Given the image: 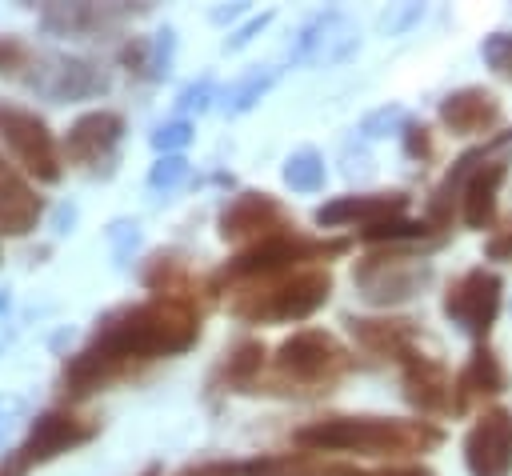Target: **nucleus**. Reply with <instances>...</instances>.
Instances as JSON below:
<instances>
[{
	"label": "nucleus",
	"instance_id": "2",
	"mask_svg": "<svg viewBox=\"0 0 512 476\" xmlns=\"http://www.w3.org/2000/svg\"><path fill=\"white\" fill-rule=\"evenodd\" d=\"M304 452H356V456H416L444 440L428 420H384V416H328L304 424L296 436Z\"/></svg>",
	"mask_w": 512,
	"mask_h": 476
},
{
	"label": "nucleus",
	"instance_id": "21",
	"mask_svg": "<svg viewBox=\"0 0 512 476\" xmlns=\"http://www.w3.org/2000/svg\"><path fill=\"white\" fill-rule=\"evenodd\" d=\"M284 180H288L292 192H316V188L324 184V160H320L312 148H300V152L288 156Z\"/></svg>",
	"mask_w": 512,
	"mask_h": 476
},
{
	"label": "nucleus",
	"instance_id": "8",
	"mask_svg": "<svg viewBox=\"0 0 512 476\" xmlns=\"http://www.w3.org/2000/svg\"><path fill=\"white\" fill-rule=\"evenodd\" d=\"M432 268L412 260V256H368L356 264L352 280L360 284V296L368 304H396L408 300L412 292H420L428 284Z\"/></svg>",
	"mask_w": 512,
	"mask_h": 476
},
{
	"label": "nucleus",
	"instance_id": "31",
	"mask_svg": "<svg viewBox=\"0 0 512 476\" xmlns=\"http://www.w3.org/2000/svg\"><path fill=\"white\" fill-rule=\"evenodd\" d=\"M364 476H432L420 464H384V468H364Z\"/></svg>",
	"mask_w": 512,
	"mask_h": 476
},
{
	"label": "nucleus",
	"instance_id": "29",
	"mask_svg": "<svg viewBox=\"0 0 512 476\" xmlns=\"http://www.w3.org/2000/svg\"><path fill=\"white\" fill-rule=\"evenodd\" d=\"M484 252H488V260H512V224L500 228L496 236H488Z\"/></svg>",
	"mask_w": 512,
	"mask_h": 476
},
{
	"label": "nucleus",
	"instance_id": "20",
	"mask_svg": "<svg viewBox=\"0 0 512 476\" xmlns=\"http://www.w3.org/2000/svg\"><path fill=\"white\" fill-rule=\"evenodd\" d=\"M352 336L380 356H392L396 364L416 352V324L412 320H348Z\"/></svg>",
	"mask_w": 512,
	"mask_h": 476
},
{
	"label": "nucleus",
	"instance_id": "16",
	"mask_svg": "<svg viewBox=\"0 0 512 476\" xmlns=\"http://www.w3.org/2000/svg\"><path fill=\"white\" fill-rule=\"evenodd\" d=\"M32 84L52 100H84V96L104 92L108 76L92 60H52L40 76H32Z\"/></svg>",
	"mask_w": 512,
	"mask_h": 476
},
{
	"label": "nucleus",
	"instance_id": "18",
	"mask_svg": "<svg viewBox=\"0 0 512 476\" xmlns=\"http://www.w3.org/2000/svg\"><path fill=\"white\" fill-rule=\"evenodd\" d=\"M504 388H508V372H504L500 356H496L492 348H476V352L468 356V364L460 368V376H456L452 408L464 412L468 404H476V400H484V396H496V392H504Z\"/></svg>",
	"mask_w": 512,
	"mask_h": 476
},
{
	"label": "nucleus",
	"instance_id": "28",
	"mask_svg": "<svg viewBox=\"0 0 512 476\" xmlns=\"http://www.w3.org/2000/svg\"><path fill=\"white\" fill-rule=\"evenodd\" d=\"M28 60V48H24V40H16V36H0V72H12V68H20Z\"/></svg>",
	"mask_w": 512,
	"mask_h": 476
},
{
	"label": "nucleus",
	"instance_id": "34",
	"mask_svg": "<svg viewBox=\"0 0 512 476\" xmlns=\"http://www.w3.org/2000/svg\"><path fill=\"white\" fill-rule=\"evenodd\" d=\"M204 96H208V80H204L200 88H188V92L180 96V108H204Z\"/></svg>",
	"mask_w": 512,
	"mask_h": 476
},
{
	"label": "nucleus",
	"instance_id": "4",
	"mask_svg": "<svg viewBox=\"0 0 512 476\" xmlns=\"http://www.w3.org/2000/svg\"><path fill=\"white\" fill-rule=\"evenodd\" d=\"M348 364H352V356L324 328H300L276 348L280 376H292V384H300V388H328L348 372Z\"/></svg>",
	"mask_w": 512,
	"mask_h": 476
},
{
	"label": "nucleus",
	"instance_id": "11",
	"mask_svg": "<svg viewBox=\"0 0 512 476\" xmlns=\"http://www.w3.org/2000/svg\"><path fill=\"white\" fill-rule=\"evenodd\" d=\"M92 436H96L92 420H80L72 412H44L32 424V432L20 444V452L28 456V464H40V460H52V456H60V452H68V448H76V444H84Z\"/></svg>",
	"mask_w": 512,
	"mask_h": 476
},
{
	"label": "nucleus",
	"instance_id": "24",
	"mask_svg": "<svg viewBox=\"0 0 512 476\" xmlns=\"http://www.w3.org/2000/svg\"><path fill=\"white\" fill-rule=\"evenodd\" d=\"M272 84H276V68L252 72L248 80H240V84L232 88V96H228V108H232V112H244V108H248V104H256V100H260V96H264Z\"/></svg>",
	"mask_w": 512,
	"mask_h": 476
},
{
	"label": "nucleus",
	"instance_id": "22",
	"mask_svg": "<svg viewBox=\"0 0 512 476\" xmlns=\"http://www.w3.org/2000/svg\"><path fill=\"white\" fill-rule=\"evenodd\" d=\"M360 236H364L368 244H384V240H420V236H428V224H424V220H400V216H392V220H384V224L364 228Z\"/></svg>",
	"mask_w": 512,
	"mask_h": 476
},
{
	"label": "nucleus",
	"instance_id": "12",
	"mask_svg": "<svg viewBox=\"0 0 512 476\" xmlns=\"http://www.w3.org/2000/svg\"><path fill=\"white\" fill-rule=\"evenodd\" d=\"M400 372H404V396L420 408V412H448L452 408V376L440 360L424 356V352H412L400 360Z\"/></svg>",
	"mask_w": 512,
	"mask_h": 476
},
{
	"label": "nucleus",
	"instance_id": "32",
	"mask_svg": "<svg viewBox=\"0 0 512 476\" xmlns=\"http://www.w3.org/2000/svg\"><path fill=\"white\" fill-rule=\"evenodd\" d=\"M180 476H240V464H224V460H216V464L188 468V472H180Z\"/></svg>",
	"mask_w": 512,
	"mask_h": 476
},
{
	"label": "nucleus",
	"instance_id": "27",
	"mask_svg": "<svg viewBox=\"0 0 512 476\" xmlns=\"http://www.w3.org/2000/svg\"><path fill=\"white\" fill-rule=\"evenodd\" d=\"M484 60L500 72V76H512V36H492L484 44Z\"/></svg>",
	"mask_w": 512,
	"mask_h": 476
},
{
	"label": "nucleus",
	"instance_id": "33",
	"mask_svg": "<svg viewBox=\"0 0 512 476\" xmlns=\"http://www.w3.org/2000/svg\"><path fill=\"white\" fill-rule=\"evenodd\" d=\"M264 24H268V12H264V16H256V20H248V24H244V28H240V32L228 40V48H240V44H248V40H252V32H260Z\"/></svg>",
	"mask_w": 512,
	"mask_h": 476
},
{
	"label": "nucleus",
	"instance_id": "19",
	"mask_svg": "<svg viewBox=\"0 0 512 476\" xmlns=\"http://www.w3.org/2000/svg\"><path fill=\"white\" fill-rule=\"evenodd\" d=\"M504 176H508V164H504V160L476 164V168L464 176L460 204H464V224H468V228H488V224H492V216H496V196H500Z\"/></svg>",
	"mask_w": 512,
	"mask_h": 476
},
{
	"label": "nucleus",
	"instance_id": "17",
	"mask_svg": "<svg viewBox=\"0 0 512 476\" xmlns=\"http://www.w3.org/2000/svg\"><path fill=\"white\" fill-rule=\"evenodd\" d=\"M40 220V196L28 188V180L0 156V232L24 236Z\"/></svg>",
	"mask_w": 512,
	"mask_h": 476
},
{
	"label": "nucleus",
	"instance_id": "10",
	"mask_svg": "<svg viewBox=\"0 0 512 476\" xmlns=\"http://www.w3.org/2000/svg\"><path fill=\"white\" fill-rule=\"evenodd\" d=\"M280 232H292L280 200H272L268 192H240L224 212H220V236L232 240V244H260L268 236H280Z\"/></svg>",
	"mask_w": 512,
	"mask_h": 476
},
{
	"label": "nucleus",
	"instance_id": "7",
	"mask_svg": "<svg viewBox=\"0 0 512 476\" xmlns=\"http://www.w3.org/2000/svg\"><path fill=\"white\" fill-rule=\"evenodd\" d=\"M500 292H504V284H500L496 272L472 268L456 284H448V292H444V316L456 328H464L468 336H488V328H492V320L500 312Z\"/></svg>",
	"mask_w": 512,
	"mask_h": 476
},
{
	"label": "nucleus",
	"instance_id": "23",
	"mask_svg": "<svg viewBox=\"0 0 512 476\" xmlns=\"http://www.w3.org/2000/svg\"><path fill=\"white\" fill-rule=\"evenodd\" d=\"M260 360H264V348H260L256 340H240V344L232 348L228 364H224V376H228L232 384H244L252 372H260Z\"/></svg>",
	"mask_w": 512,
	"mask_h": 476
},
{
	"label": "nucleus",
	"instance_id": "13",
	"mask_svg": "<svg viewBox=\"0 0 512 476\" xmlns=\"http://www.w3.org/2000/svg\"><path fill=\"white\" fill-rule=\"evenodd\" d=\"M440 120L452 136H484L500 124V100L484 88H460V92L444 96Z\"/></svg>",
	"mask_w": 512,
	"mask_h": 476
},
{
	"label": "nucleus",
	"instance_id": "26",
	"mask_svg": "<svg viewBox=\"0 0 512 476\" xmlns=\"http://www.w3.org/2000/svg\"><path fill=\"white\" fill-rule=\"evenodd\" d=\"M192 140V128L184 124V120H176V124H164V128H156V136H152V144L164 152V156H172V148H184Z\"/></svg>",
	"mask_w": 512,
	"mask_h": 476
},
{
	"label": "nucleus",
	"instance_id": "5",
	"mask_svg": "<svg viewBox=\"0 0 512 476\" xmlns=\"http://www.w3.org/2000/svg\"><path fill=\"white\" fill-rule=\"evenodd\" d=\"M340 252H348V240H308V236H296V232H280V236H268V240L244 248V252L224 268V276L268 280V276L292 272L296 264L324 260V256H340Z\"/></svg>",
	"mask_w": 512,
	"mask_h": 476
},
{
	"label": "nucleus",
	"instance_id": "25",
	"mask_svg": "<svg viewBox=\"0 0 512 476\" xmlns=\"http://www.w3.org/2000/svg\"><path fill=\"white\" fill-rule=\"evenodd\" d=\"M184 176H188V160H184L180 152H172V156H160V160L152 164V172H148V184L168 192V188H176Z\"/></svg>",
	"mask_w": 512,
	"mask_h": 476
},
{
	"label": "nucleus",
	"instance_id": "14",
	"mask_svg": "<svg viewBox=\"0 0 512 476\" xmlns=\"http://www.w3.org/2000/svg\"><path fill=\"white\" fill-rule=\"evenodd\" d=\"M120 132H124V120L116 112H84L64 136V156L76 164H96L116 148Z\"/></svg>",
	"mask_w": 512,
	"mask_h": 476
},
{
	"label": "nucleus",
	"instance_id": "30",
	"mask_svg": "<svg viewBox=\"0 0 512 476\" xmlns=\"http://www.w3.org/2000/svg\"><path fill=\"white\" fill-rule=\"evenodd\" d=\"M20 412H24V400H20V396H12V392H8V396L0 392V440H4V432L12 428V420H16Z\"/></svg>",
	"mask_w": 512,
	"mask_h": 476
},
{
	"label": "nucleus",
	"instance_id": "15",
	"mask_svg": "<svg viewBox=\"0 0 512 476\" xmlns=\"http://www.w3.org/2000/svg\"><path fill=\"white\" fill-rule=\"evenodd\" d=\"M404 204H408V196H400V192L340 196V200H332V204L316 208V224H320V228H332V224H352V220H356V224L372 228V224H384V220L400 216V212H404Z\"/></svg>",
	"mask_w": 512,
	"mask_h": 476
},
{
	"label": "nucleus",
	"instance_id": "9",
	"mask_svg": "<svg viewBox=\"0 0 512 476\" xmlns=\"http://www.w3.org/2000/svg\"><path fill=\"white\" fill-rule=\"evenodd\" d=\"M464 464L472 476H508L512 472V412L488 408L464 436Z\"/></svg>",
	"mask_w": 512,
	"mask_h": 476
},
{
	"label": "nucleus",
	"instance_id": "6",
	"mask_svg": "<svg viewBox=\"0 0 512 476\" xmlns=\"http://www.w3.org/2000/svg\"><path fill=\"white\" fill-rule=\"evenodd\" d=\"M0 144H4V148L16 156V164H20L24 172H32L36 180H44V184L60 180V152H56V140H52L48 124H44L36 112L0 100Z\"/></svg>",
	"mask_w": 512,
	"mask_h": 476
},
{
	"label": "nucleus",
	"instance_id": "3",
	"mask_svg": "<svg viewBox=\"0 0 512 476\" xmlns=\"http://www.w3.org/2000/svg\"><path fill=\"white\" fill-rule=\"evenodd\" d=\"M332 296V276L324 268H300L268 280H252L232 296V316L248 324H268V320H304L316 308H324Z\"/></svg>",
	"mask_w": 512,
	"mask_h": 476
},
{
	"label": "nucleus",
	"instance_id": "1",
	"mask_svg": "<svg viewBox=\"0 0 512 476\" xmlns=\"http://www.w3.org/2000/svg\"><path fill=\"white\" fill-rule=\"evenodd\" d=\"M200 336V316L188 300L176 296H156L136 308H120L100 320L92 344L76 352L64 368V384L72 396H88L104 380L120 376L132 360H156V356H176Z\"/></svg>",
	"mask_w": 512,
	"mask_h": 476
}]
</instances>
